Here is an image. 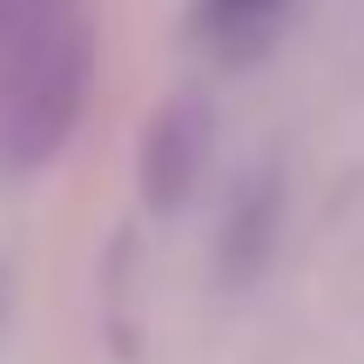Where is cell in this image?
Listing matches in <instances>:
<instances>
[{
    "mask_svg": "<svg viewBox=\"0 0 364 364\" xmlns=\"http://www.w3.org/2000/svg\"><path fill=\"white\" fill-rule=\"evenodd\" d=\"M95 21L81 0H54L0 48V156L41 169L75 142L95 95Z\"/></svg>",
    "mask_w": 364,
    "mask_h": 364,
    "instance_id": "obj_1",
    "label": "cell"
},
{
    "mask_svg": "<svg viewBox=\"0 0 364 364\" xmlns=\"http://www.w3.org/2000/svg\"><path fill=\"white\" fill-rule=\"evenodd\" d=\"M209 149H216V108L203 102L196 88L169 95V102L149 115L142 149H135V182H142L149 209H182L209 176Z\"/></svg>",
    "mask_w": 364,
    "mask_h": 364,
    "instance_id": "obj_2",
    "label": "cell"
},
{
    "mask_svg": "<svg viewBox=\"0 0 364 364\" xmlns=\"http://www.w3.org/2000/svg\"><path fill=\"white\" fill-rule=\"evenodd\" d=\"M297 0H196L189 7V41L223 68L263 61V54L284 41Z\"/></svg>",
    "mask_w": 364,
    "mask_h": 364,
    "instance_id": "obj_3",
    "label": "cell"
},
{
    "mask_svg": "<svg viewBox=\"0 0 364 364\" xmlns=\"http://www.w3.org/2000/svg\"><path fill=\"white\" fill-rule=\"evenodd\" d=\"M0 317H7V270H0Z\"/></svg>",
    "mask_w": 364,
    "mask_h": 364,
    "instance_id": "obj_4",
    "label": "cell"
}]
</instances>
